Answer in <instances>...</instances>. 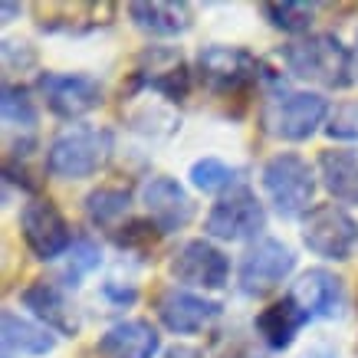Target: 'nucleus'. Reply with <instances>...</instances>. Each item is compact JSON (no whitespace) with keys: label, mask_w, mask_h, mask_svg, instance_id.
Masks as SVG:
<instances>
[{"label":"nucleus","mask_w":358,"mask_h":358,"mask_svg":"<svg viewBox=\"0 0 358 358\" xmlns=\"http://www.w3.org/2000/svg\"><path fill=\"white\" fill-rule=\"evenodd\" d=\"M282 63L289 66L296 79L315 83L322 89H345L355 79V59L336 33H309L296 43L280 50Z\"/></svg>","instance_id":"nucleus-1"},{"label":"nucleus","mask_w":358,"mask_h":358,"mask_svg":"<svg viewBox=\"0 0 358 358\" xmlns=\"http://www.w3.org/2000/svg\"><path fill=\"white\" fill-rule=\"evenodd\" d=\"M112 138L109 129L99 125H66L46 148V171L63 181H79L102 171L112 158Z\"/></svg>","instance_id":"nucleus-2"},{"label":"nucleus","mask_w":358,"mask_h":358,"mask_svg":"<svg viewBox=\"0 0 358 358\" xmlns=\"http://www.w3.org/2000/svg\"><path fill=\"white\" fill-rule=\"evenodd\" d=\"M263 191L280 217H306L313 210L315 197V171L303 155L280 152L263 164Z\"/></svg>","instance_id":"nucleus-3"},{"label":"nucleus","mask_w":358,"mask_h":358,"mask_svg":"<svg viewBox=\"0 0 358 358\" xmlns=\"http://www.w3.org/2000/svg\"><path fill=\"white\" fill-rule=\"evenodd\" d=\"M329 119V99L319 92H282L263 109V125L270 135L286 141L313 138L319 125Z\"/></svg>","instance_id":"nucleus-4"},{"label":"nucleus","mask_w":358,"mask_h":358,"mask_svg":"<svg viewBox=\"0 0 358 358\" xmlns=\"http://www.w3.org/2000/svg\"><path fill=\"white\" fill-rule=\"evenodd\" d=\"M266 227V210L257 201V194L250 187L237 185L230 187L227 194H220L214 201V207L207 210L204 230L214 240H227V243H237V240H257Z\"/></svg>","instance_id":"nucleus-5"},{"label":"nucleus","mask_w":358,"mask_h":358,"mask_svg":"<svg viewBox=\"0 0 358 358\" xmlns=\"http://www.w3.org/2000/svg\"><path fill=\"white\" fill-rule=\"evenodd\" d=\"M197 79L217 96H237L260 83V59L240 46H204L197 53Z\"/></svg>","instance_id":"nucleus-6"},{"label":"nucleus","mask_w":358,"mask_h":358,"mask_svg":"<svg viewBox=\"0 0 358 358\" xmlns=\"http://www.w3.org/2000/svg\"><path fill=\"white\" fill-rule=\"evenodd\" d=\"M303 243L322 260H348L358 243V220L338 204H315L303 217Z\"/></svg>","instance_id":"nucleus-7"},{"label":"nucleus","mask_w":358,"mask_h":358,"mask_svg":"<svg viewBox=\"0 0 358 358\" xmlns=\"http://www.w3.org/2000/svg\"><path fill=\"white\" fill-rule=\"evenodd\" d=\"M20 234L36 260H56L76 243L63 210L50 197H33L20 210Z\"/></svg>","instance_id":"nucleus-8"},{"label":"nucleus","mask_w":358,"mask_h":358,"mask_svg":"<svg viewBox=\"0 0 358 358\" xmlns=\"http://www.w3.org/2000/svg\"><path fill=\"white\" fill-rule=\"evenodd\" d=\"M296 270L293 250L282 240L263 237L240 260V289L247 296H266Z\"/></svg>","instance_id":"nucleus-9"},{"label":"nucleus","mask_w":358,"mask_h":358,"mask_svg":"<svg viewBox=\"0 0 358 358\" xmlns=\"http://www.w3.org/2000/svg\"><path fill=\"white\" fill-rule=\"evenodd\" d=\"M36 89L53 115L73 122L102 106V86L83 73H40Z\"/></svg>","instance_id":"nucleus-10"},{"label":"nucleus","mask_w":358,"mask_h":358,"mask_svg":"<svg viewBox=\"0 0 358 358\" xmlns=\"http://www.w3.org/2000/svg\"><path fill=\"white\" fill-rule=\"evenodd\" d=\"M168 270L178 282L197 289H224L230 280V260L210 240H185L171 253Z\"/></svg>","instance_id":"nucleus-11"},{"label":"nucleus","mask_w":358,"mask_h":358,"mask_svg":"<svg viewBox=\"0 0 358 358\" xmlns=\"http://www.w3.org/2000/svg\"><path fill=\"white\" fill-rule=\"evenodd\" d=\"M135 83L152 89V92H162L171 102H181L191 92V69H187L181 50H174V46H148L138 56Z\"/></svg>","instance_id":"nucleus-12"},{"label":"nucleus","mask_w":358,"mask_h":358,"mask_svg":"<svg viewBox=\"0 0 358 358\" xmlns=\"http://www.w3.org/2000/svg\"><path fill=\"white\" fill-rule=\"evenodd\" d=\"M141 204L148 210V220L158 227V234H174V230L187 227V220L194 217V201L168 174H155L145 181Z\"/></svg>","instance_id":"nucleus-13"},{"label":"nucleus","mask_w":358,"mask_h":358,"mask_svg":"<svg viewBox=\"0 0 358 358\" xmlns=\"http://www.w3.org/2000/svg\"><path fill=\"white\" fill-rule=\"evenodd\" d=\"M224 306L207 299V296L187 293V289H164L158 296V319L168 332H178V336H191V332H201L207 329L214 319H220Z\"/></svg>","instance_id":"nucleus-14"},{"label":"nucleus","mask_w":358,"mask_h":358,"mask_svg":"<svg viewBox=\"0 0 358 358\" xmlns=\"http://www.w3.org/2000/svg\"><path fill=\"white\" fill-rule=\"evenodd\" d=\"M20 303L30 309V315L40 326H46L50 332H56V336H76L79 326H83L76 306L66 299V293L56 282L33 280L20 293Z\"/></svg>","instance_id":"nucleus-15"},{"label":"nucleus","mask_w":358,"mask_h":358,"mask_svg":"<svg viewBox=\"0 0 358 358\" xmlns=\"http://www.w3.org/2000/svg\"><path fill=\"white\" fill-rule=\"evenodd\" d=\"M289 299H293L309 319H332V315H338V309H342V280H338L336 273L322 270V266L306 270L303 276L293 282Z\"/></svg>","instance_id":"nucleus-16"},{"label":"nucleus","mask_w":358,"mask_h":358,"mask_svg":"<svg viewBox=\"0 0 358 358\" xmlns=\"http://www.w3.org/2000/svg\"><path fill=\"white\" fill-rule=\"evenodd\" d=\"M162 348V336L152 322L145 319H125L112 326L106 336L96 342L99 358H155Z\"/></svg>","instance_id":"nucleus-17"},{"label":"nucleus","mask_w":358,"mask_h":358,"mask_svg":"<svg viewBox=\"0 0 358 358\" xmlns=\"http://www.w3.org/2000/svg\"><path fill=\"white\" fill-rule=\"evenodd\" d=\"M306 322H309V315H306L289 296H282L280 303L266 306V309L257 315L253 329H257V336L266 342V348L282 352V348H289L296 342V336H299V329H303Z\"/></svg>","instance_id":"nucleus-18"},{"label":"nucleus","mask_w":358,"mask_h":358,"mask_svg":"<svg viewBox=\"0 0 358 358\" xmlns=\"http://www.w3.org/2000/svg\"><path fill=\"white\" fill-rule=\"evenodd\" d=\"M129 17L138 30L152 33V36H181L191 30L194 13L187 3H174V0H152V3H129Z\"/></svg>","instance_id":"nucleus-19"},{"label":"nucleus","mask_w":358,"mask_h":358,"mask_svg":"<svg viewBox=\"0 0 358 358\" xmlns=\"http://www.w3.org/2000/svg\"><path fill=\"white\" fill-rule=\"evenodd\" d=\"M319 178L322 187L338 204H358V155L348 148L319 152Z\"/></svg>","instance_id":"nucleus-20"},{"label":"nucleus","mask_w":358,"mask_h":358,"mask_svg":"<svg viewBox=\"0 0 358 358\" xmlns=\"http://www.w3.org/2000/svg\"><path fill=\"white\" fill-rule=\"evenodd\" d=\"M56 345V338L50 336V329L33 322L27 315L3 313V348L7 355H50Z\"/></svg>","instance_id":"nucleus-21"},{"label":"nucleus","mask_w":358,"mask_h":358,"mask_svg":"<svg viewBox=\"0 0 358 358\" xmlns=\"http://www.w3.org/2000/svg\"><path fill=\"white\" fill-rule=\"evenodd\" d=\"M129 204H131V194L125 187H99L92 194L86 197V214L96 227H106V230H119V220L129 217Z\"/></svg>","instance_id":"nucleus-22"},{"label":"nucleus","mask_w":358,"mask_h":358,"mask_svg":"<svg viewBox=\"0 0 358 358\" xmlns=\"http://www.w3.org/2000/svg\"><path fill=\"white\" fill-rule=\"evenodd\" d=\"M3 125L7 129H20V131H30L36 122H40V112H36V102L30 99L27 86H3Z\"/></svg>","instance_id":"nucleus-23"},{"label":"nucleus","mask_w":358,"mask_h":358,"mask_svg":"<svg viewBox=\"0 0 358 358\" xmlns=\"http://www.w3.org/2000/svg\"><path fill=\"white\" fill-rule=\"evenodd\" d=\"M260 10H263V17L282 33H306L313 27V17H315L313 3H296V0H286V3H263Z\"/></svg>","instance_id":"nucleus-24"},{"label":"nucleus","mask_w":358,"mask_h":358,"mask_svg":"<svg viewBox=\"0 0 358 358\" xmlns=\"http://www.w3.org/2000/svg\"><path fill=\"white\" fill-rule=\"evenodd\" d=\"M237 168H230L220 158H201L191 164V185L201 191H224L227 194L230 187H237Z\"/></svg>","instance_id":"nucleus-25"},{"label":"nucleus","mask_w":358,"mask_h":358,"mask_svg":"<svg viewBox=\"0 0 358 358\" xmlns=\"http://www.w3.org/2000/svg\"><path fill=\"white\" fill-rule=\"evenodd\" d=\"M102 263V253H99V243L89 237H79L73 247H69V266H66V282L69 286H76L86 273H92Z\"/></svg>","instance_id":"nucleus-26"},{"label":"nucleus","mask_w":358,"mask_h":358,"mask_svg":"<svg viewBox=\"0 0 358 358\" xmlns=\"http://www.w3.org/2000/svg\"><path fill=\"white\" fill-rule=\"evenodd\" d=\"M329 135L332 138H358V106L348 102V106H338L332 112V122H329Z\"/></svg>","instance_id":"nucleus-27"},{"label":"nucleus","mask_w":358,"mask_h":358,"mask_svg":"<svg viewBox=\"0 0 358 358\" xmlns=\"http://www.w3.org/2000/svg\"><path fill=\"white\" fill-rule=\"evenodd\" d=\"M164 358H207L201 348H191V345H174L164 352Z\"/></svg>","instance_id":"nucleus-28"},{"label":"nucleus","mask_w":358,"mask_h":358,"mask_svg":"<svg viewBox=\"0 0 358 358\" xmlns=\"http://www.w3.org/2000/svg\"><path fill=\"white\" fill-rule=\"evenodd\" d=\"M352 59H355V79H358V36H355V50H352Z\"/></svg>","instance_id":"nucleus-29"}]
</instances>
